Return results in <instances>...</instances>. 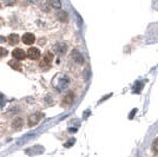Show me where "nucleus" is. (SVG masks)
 Masks as SVG:
<instances>
[{
  "label": "nucleus",
  "mask_w": 158,
  "mask_h": 157,
  "mask_svg": "<svg viewBox=\"0 0 158 157\" xmlns=\"http://www.w3.org/2000/svg\"><path fill=\"white\" fill-rule=\"evenodd\" d=\"M153 151H155V152H158V138L155 141V143H153Z\"/></svg>",
  "instance_id": "obj_16"
},
{
  "label": "nucleus",
  "mask_w": 158,
  "mask_h": 157,
  "mask_svg": "<svg viewBox=\"0 0 158 157\" xmlns=\"http://www.w3.org/2000/svg\"><path fill=\"white\" fill-rule=\"evenodd\" d=\"M69 84H70V79L69 77H66L65 74H59L53 80V85L58 91H64L69 86Z\"/></svg>",
  "instance_id": "obj_1"
},
{
  "label": "nucleus",
  "mask_w": 158,
  "mask_h": 157,
  "mask_svg": "<svg viewBox=\"0 0 158 157\" xmlns=\"http://www.w3.org/2000/svg\"><path fill=\"white\" fill-rule=\"evenodd\" d=\"M8 64H10V66H12L14 70H20V64L18 63V62H15V60H11Z\"/></svg>",
  "instance_id": "obj_13"
},
{
  "label": "nucleus",
  "mask_w": 158,
  "mask_h": 157,
  "mask_svg": "<svg viewBox=\"0 0 158 157\" xmlns=\"http://www.w3.org/2000/svg\"><path fill=\"white\" fill-rule=\"evenodd\" d=\"M73 99H74V95H73L72 92H70V93L66 96L65 98H64V103H65V104H67V105L71 104V103L73 102Z\"/></svg>",
  "instance_id": "obj_11"
},
{
  "label": "nucleus",
  "mask_w": 158,
  "mask_h": 157,
  "mask_svg": "<svg viewBox=\"0 0 158 157\" xmlns=\"http://www.w3.org/2000/svg\"><path fill=\"white\" fill-rule=\"evenodd\" d=\"M48 4L54 8H60L61 7V1L60 0H48Z\"/></svg>",
  "instance_id": "obj_12"
},
{
  "label": "nucleus",
  "mask_w": 158,
  "mask_h": 157,
  "mask_svg": "<svg viewBox=\"0 0 158 157\" xmlns=\"http://www.w3.org/2000/svg\"><path fill=\"white\" fill-rule=\"evenodd\" d=\"M58 18H59L61 21H65V20L67 19V15H66L65 12H59V14H58Z\"/></svg>",
  "instance_id": "obj_14"
},
{
  "label": "nucleus",
  "mask_w": 158,
  "mask_h": 157,
  "mask_svg": "<svg viewBox=\"0 0 158 157\" xmlns=\"http://www.w3.org/2000/svg\"><path fill=\"white\" fill-rule=\"evenodd\" d=\"M7 50L6 49H2V47H0V58H2V57H5L7 56Z\"/></svg>",
  "instance_id": "obj_15"
},
{
  "label": "nucleus",
  "mask_w": 158,
  "mask_h": 157,
  "mask_svg": "<svg viewBox=\"0 0 158 157\" xmlns=\"http://www.w3.org/2000/svg\"><path fill=\"white\" fill-rule=\"evenodd\" d=\"M12 56L15 59H18V60H23V59L26 57V53H25L24 50H21V49H14L13 52H12Z\"/></svg>",
  "instance_id": "obj_4"
},
{
  "label": "nucleus",
  "mask_w": 158,
  "mask_h": 157,
  "mask_svg": "<svg viewBox=\"0 0 158 157\" xmlns=\"http://www.w3.org/2000/svg\"><path fill=\"white\" fill-rule=\"evenodd\" d=\"M40 116L38 113H34V115H31L30 117H28V122H27V124L28 126H34L35 124H38V122H39L40 119Z\"/></svg>",
  "instance_id": "obj_6"
},
{
  "label": "nucleus",
  "mask_w": 158,
  "mask_h": 157,
  "mask_svg": "<svg viewBox=\"0 0 158 157\" xmlns=\"http://www.w3.org/2000/svg\"><path fill=\"white\" fill-rule=\"evenodd\" d=\"M28 1H31V2H33V1H34V0H28Z\"/></svg>",
  "instance_id": "obj_19"
},
{
  "label": "nucleus",
  "mask_w": 158,
  "mask_h": 157,
  "mask_svg": "<svg viewBox=\"0 0 158 157\" xmlns=\"http://www.w3.org/2000/svg\"><path fill=\"white\" fill-rule=\"evenodd\" d=\"M52 59H53L52 53L46 52L45 54H44V59H43V62L40 63V66H41V67H44V66L48 67V66H50V64H51V62H52Z\"/></svg>",
  "instance_id": "obj_2"
},
{
  "label": "nucleus",
  "mask_w": 158,
  "mask_h": 157,
  "mask_svg": "<svg viewBox=\"0 0 158 157\" xmlns=\"http://www.w3.org/2000/svg\"><path fill=\"white\" fill-rule=\"evenodd\" d=\"M54 49H56V51H57V52L60 53V54H61V53H64V52H65V50H66V45H65V44H64V43H58L57 45L54 46Z\"/></svg>",
  "instance_id": "obj_8"
},
{
  "label": "nucleus",
  "mask_w": 158,
  "mask_h": 157,
  "mask_svg": "<svg viewBox=\"0 0 158 157\" xmlns=\"http://www.w3.org/2000/svg\"><path fill=\"white\" fill-rule=\"evenodd\" d=\"M8 43L11 44V45H15V44H18L19 43V36L18 34H15V33H12V34H10L8 36Z\"/></svg>",
  "instance_id": "obj_7"
},
{
  "label": "nucleus",
  "mask_w": 158,
  "mask_h": 157,
  "mask_svg": "<svg viewBox=\"0 0 158 157\" xmlns=\"http://www.w3.org/2000/svg\"><path fill=\"white\" fill-rule=\"evenodd\" d=\"M4 104H5V98H4L2 95H0V108H2Z\"/></svg>",
  "instance_id": "obj_17"
},
{
  "label": "nucleus",
  "mask_w": 158,
  "mask_h": 157,
  "mask_svg": "<svg viewBox=\"0 0 158 157\" xmlns=\"http://www.w3.org/2000/svg\"><path fill=\"white\" fill-rule=\"evenodd\" d=\"M12 126L14 129H20L23 126V119L21 118H15L13 121V123H12Z\"/></svg>",
  "instance_id": "obj_10"
},
{
  "label": "nucleus",
  "mask_w": 158,
  "mask_h": 157,
  "mask_svg": "<svg viewBox=\"0 0 158 157\" xmlns=\"http://www.w3.org/2000/svg\"><path fill=\"white\" fill-rule=\"evenodd\" d=\"M27 56H28V58L30 59L35 60V59H38L40 57V51L38 50V49H35V47H32V49H30V50H28Z\"/></svg>",
  "instance_id": "obj_5"
},
{
  "label": "nucleus",
  "mask_w": 158,
  "mask_h": 157,
  "mask_svg": "<svg viewBox=\"0 0 158 157\" xmlns=\"http://www.w3.org/2000/svg\"><path fill=\"white\" fill-rule=\"evenodd\" d=\"M21 40H23V43L26 44V45H32L33 43L35 41V37L33 36L32 33H25V34L23 36Z\"/></svg>",
  "instance_id": "obj_3"
},
{
  "label": "nucleus",
  "mask_w": 158,
  "mask_h": 157,
  "mask_svg": "<svg viewBox=\"0 0 158 157\" xmlns=\"http://www.w3.org/2000/svg\"><path fill=\"white\" fill-rule=\"evenodd\" d=\"M0 43H5V38L4 37H0Z\"/></svg>",
  "instance_id": "obj_18"
},
{
  "label": "nucleus",
  "mask_w": 158,
  "mask_h": 157,
  "mask_svg": "<svg viewBox=\"0 0 158 157\" xmlns=\"http://www.w3.org/2000/svg\"><path fill=\"white\" fill-rule=\"evenodd\" d=\"M72 57L76 59V60H77V63H79V64H81V63H83V60H84L83 56H81V54H80L78 51H76V50H74V51L72 52Z\"/></svg>",
  "instance_id": "obj_9"
}]
</instances>
